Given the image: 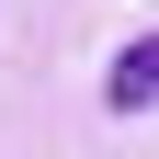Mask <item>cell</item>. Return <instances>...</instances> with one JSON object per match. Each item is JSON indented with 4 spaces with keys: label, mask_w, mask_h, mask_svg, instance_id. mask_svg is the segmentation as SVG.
Returning a JSON list of instances; mask_svg holds the SVG:
<instances>
[{
    "label": "cell",
    "mask_w": 159,
    "mask_h": 159,
    "mask_svg": "<svg viewBox=\"0 0 159 159\" xmlns=\"http://www.w3.org/2000/svg\"><path fill=\"white\" fill-rule=\"evenodd\" d=\"M148 102H159V34H136L114 57V114H148Z\"/></svg>",
    "instance_id": "6da1fadb"
}]
</instances>
